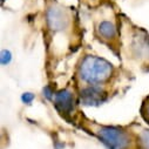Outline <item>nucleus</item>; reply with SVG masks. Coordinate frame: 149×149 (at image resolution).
<instances>
[{"label": "nucleus", "instance_id": "nucleus-1", "mask_svg": "<svg viewBox=\"0 0 149 149\" xmlns=\"http://www.w3.org/2000/svg\"><path fill=\"white\" fill-rule=\"evenodd\" d=\"M114 67L109 61L96 55H86L78 66V78L86 85H101L113 75Z\"/></svg>", "mask_w": 149, "mask_h": 149}, {"label": "nucleus", "instance_id": "nucleus-2", "mask_svg": "<svg viewBox=\"0 0 149 149\" xmlns=\"http://www.w3.org/2000/svg\"><path fill=\"white\" fill-rule=\"evenodd\" d=\"M92 130L93 134L96 135L108 149H128L130 147V136L123 129L118 127L93 125Z\"/></svg>", "mask_w": 149, "mask_h": 149}, {"label": "nucleus", "instance_id": "nucleus-3", "mask_svg": "<svg viewBox=\"0 0 149 149\" xmlns=\"http://www.w3.org/2000/svg\"><path fill=\"white\" fill-rule=\"evenodd\" d=\"M48 28L53 32H63L69 26V17L60 6L52 5L46 12Z\"/></svg>", "mask_w": 149, "mask_h": 149}, {"label": "nucleus", "instance_id": "nucleus-4", "mask_svg": "<svg viewBox=\"0 0 149 149\" xmlns=\"http://www.w3.org/2000/svg\"><path fill=\"white\" fill-rule=\"evenodd\" d=\"M80 99L84 104L96 106L107 99V93L103 88H101V85H88L81 91Z\"/></svg>", "mask_w": 149, "mask_h": 149}, {"label": "nucleus", "instance_id": "nucleus-5", "mask_svg": "<svg viewBox=\"0 0 149 149\" xmlns=\"http://www.w3.org/2000/svg\"><path fill=\"white\" fill-rule=\"evenodd\" d=\"M53 101H54L55 108L60 111L61 114L72 113L73 107H74V94L68 88L55 92Z\"/></svg>", "mask_w": 149, "mask_h": 149}, {"label": "nucleus", "instance_id": "nucleus-6", "mask_svg": "<svg viewBox=\"0 0 149 149\" xmlns=\"http://www.w3.org/2000/svg\"><path fill=\"white\" fill-rule=\"evenodd\" d=\"M97 35L100 36V39L106 40V41H110V40H115L118 36V29L116 26L108 20H103L97 25L96 28Z\"/></svg>", "mask_w": 149, "mask_h": 149}, {"label": "nucleus", "instance_id": "nucleus-7", "mask_svg": "<svg viewBox=\"0 0 149 149\" xmlns=\"http://www.w3.org/2000/svg\"><path fill=\"white\" fill-rule=\"evenodd\" d=\"M139 140L142 149H149V130H143L139 135Z\"/></svg>", "mask_w": 149, "mask_h": 149}, {"label": "nucleus", "instance_id": "nucleus-8", "mask_svg": "<svg viewBox=\"0 0 149 149\" xmlns=\"http://www.w3.org/2000/svg\"><path fill=\"white\" fill-rule=\"evenodd\" d=\"M12 60V53L8 49H3L1 51V56H0V61H1V65H8Z\"/></svg>", "mask_w": 149, "mask_h": 149}, {"label": "nucleus", "instance_id": "nucleus-9", "mask_svg": "<svg viewBox=\"0 0 149 149\" xmlns=\"http://www.w3.org/2000/svg\"><path fill=\"white\" fill-rule=\"evenodd\" d=\"M141 111H142V116L144 118V120L149 122V97H147L146 101L143 102Z\"/></svg>", "mask_w": 149, "mask_h": 149}, {"label": "nucleus", "instance_id": "nucleus-10", "mask_svg": "<svg viewBox=\"0 0 149 149\" xmlns=\"http://www.w3.org/2000/svg\"><path fill=\"white\" fill-rule=\"evenodd\" d=\"M35 99V95L31 92H25L22 95H21V101L26 104H31L33 102V100Z\"/></svg>", "mask_w": 149, "mask_h": 149}]
</instances>
